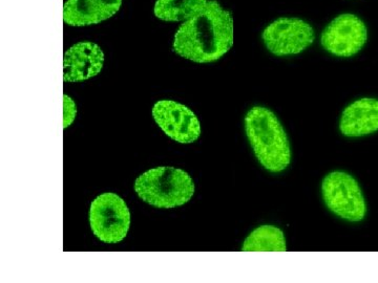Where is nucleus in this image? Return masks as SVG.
I'll use <instances>...</instances> for the list:
<instances>
[{
    "mask_svg": "<svg viewBox=\"0 0 378 283\" xmlns=\"http://www.w3.org/2000/svg\"><path fill=\"white\" fill-rule=\"evenodd\" d=\"M234 45V19L217 0L207 1L176 33L173 50L198 63L219 60Z\"/></svg>",
    "mask_w": 378,
    "mask_h": 283,
    "instance_id": "f257e3e1",
    "label": "nucleus"
},
{
    "mask_svg": "<svg viewBox=\"0 0 378 283\" xmlns=\"http://www.w3.org/2000/svg\"><path fill=\"white\" fill-rule=\"evenodd\" d=\"M245 126L261 165L270 172L285 170L291 161V152L287 135L276 115L265 107H254L246 116Z\"/></svg>",
    "mask_w": 378,
    "mask_h": 283,
    "instance_id": "f03ea898",
    "label": "nucleus"
},
{
    "mask_svg": "<svg viewBox=\"0 0 378 283\" xmlns=\"http://www.w3.org/2000/svg\"><path fill=\"white\" fill-rule=\"evenodd\" d=\"M135 190L149 205L168 209L190 201L195 193V185L185 171L173 167H160L138 177Z\"/></svg>",
    "mask_w": 378,
    "mask_h": 283,
    "instance_id": "7ed1b4c3",
    "label": "nucleus"
},
{
    "mask_svg": "<svg viewBox=\"0 0 378 283\" xmlns=\"http://www.w3.org/2000/svg\"><path fill=\"white\" fill-rule=\"evenodd\" d=\"M322 192L327 207L338 216L349 221H360L366 216L362 189L348 173H329L323 181Z\"/></svg>",
    "mask_w": 378,
    "mask_h": 283,
    "instance_id": "20e7f679",
    "label": "nucleus"
},
{
    "mask_svg": "<svg viewBox=\"0 0 378 283\" xmlns=\"http://www.w3.org/2000/svg\"><path fill=\"white\" fill-rule=\"evenodd\" d=\"M90 221L94 235L100 240L116 243L126 236L131 214L121 197L114 193H104L92 204Z\"/></svg>",
    "mask_w": 378,
    "mask_h": 283,
    "instance_id": "39448f33",
    "label": "nucleus"
},
{
    "mask_svg": "<svg viewBox=\"0 0 378 283\" xmlns=\"http://www.w3.org/2000/svg\"><path fill=\"white\" fill-rule=\"evenodd\" d=\"M264 43L276 56H289L302 52L314 43L313 28L298 18L278 19L270 23L261 35Z\"/></svg>",
    "mask_w": 378,
    "mask_h": 283,
    "instance_id": "423d86ee",
    "label": "nucleus"
},
{
    "mask_svg": "<svg viewBox=\"0 0 378 283\" xmlns=\"http://www.w3.org/2000/svg\"><path fill=\"white\" fill-rule=\"evenodd\" d=\"M367 39L368 30L364 21L355 15L342 14L325 28L320 43L334 56L351 57L364 48Z\"/></svg>",
    "mask_w": 378,
    "mask_h": 283,
    "instance_id": "0eeeda50",
    "label": "nucleus"
},
{
    "mask_svg": "<svg viewBox=\"0 0 378 283\" xmlns=\"http://www.w3.org/2000/svg\"><path fill=\"white\" fill-rule=\"evenodd\" d=\"M153 116L162 131L175 141L188 144L199 139L201 126L197 116L184 105L175 101L156 103Z\"/></svg>",
    "mask_w": 378,
    "mask_h": 283,
    "instance_id": "6e6552de",
    "label": "nucleus"
},
{
    "mask_svg": "<svg viewBox=\"0 0 378 283\" xmlns=\"http://www.w3.org/2000/svg\"><path fill=\"white\" fill-rule=\"evenodd\" d=\"M104 61L102 50L93 43H80L68 50L63 60V80L79 82L100 72Z\"/></svg>",
    "mask_w": 378,
    "mask_h": 283,
    "instance_id": "1a4fd4ad",
    "label": "nucleus"
},
{
    "mask_svg": "<svg viewBox=\"0 0 378 283\" xmlns=\"http://www.w3.org/2000/svg\"><path fill=\"white\" fill-rule=\"evenodd\" d=\"M340 133L357 138L378 131V100L360 99L349 105L340 118Z\"/></svg>",
    "mask_w": 378,
    "mask_h": 283,
    "instance_id": "9d476101",
    "label": "nucleus"
},
{
    "mask_svg": "<svg viewBox=\"0 0 378 283\" xmlns=\"http://www.w3.org/2000/svg\"><path fill=\"white\" fill-rule=\"evenodd\" d=\"M122 0H68L63 6V21L69 26L96 24L114 16Z\"/></svg>",
    "mask_w": 378,
    "mask_h": 283,
    "instance_id": "9b49d317",
    "label": "nucleus"
},
{
    "mask_svg": "<svg viewBox=\"0 0 378 283\" xmlns=\"http://www.w3.org/2000/svg\"><path fill=\"white\" fill-rule=\"evenodd\" d=\"M243 252H286V239L282 230L274 226H261L244 241Z\"/></svg>",
    "mask_w": 378,
    "mask_h": 283,
    "instance_id": "f8f14e48",
    "label": "nucleus"
},
{
    "mask_svg": "<svg viewBox=\"0 0 378 283\" xmlns=\"http://www.w3.org/2000/svg\"><path fill=\"white\" fill-rule=\"evenodd\" d=\"M207 4V0H157L155 15L166 21H188Z\"/></svg>",
    "mask_w": 378,
    "mask_h": 283,
    "instance_id": "ddd939ff",
    "label": "nucleus"
},
{
    "mask_svg": "<svg viewBox=\"0 0 378 283\" xmlns=\"http://www.w3.org/2000/svg\"><path fill=\"white\" fill-rule=\"evenodd\" d=\"M63 127L67 128L70 125L74 122L76 118V105L74 101L72 100L67 94L63 96Z\"/></svg>",
    "mask_w": 378,
    "mask_h": 283,
    "instance_id": "4468645a",
    "label": "nucleus"
}]
</instances>
